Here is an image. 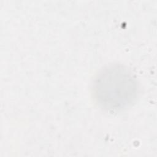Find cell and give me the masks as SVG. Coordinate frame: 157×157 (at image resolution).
<instances>
[{
	"label": "cell",
	"mask_w": 157,
	"mask_h": 157,
	"mask_svg": "<svg viewBox=\"0 0 157 157\" xmlns=\"http://www.w3.org/2000/svg\"><path fill=\"white\" fill-rule=\"evenodd\" d=\"M93 95L99 106L110 112L132 105L139 93L137 79L126 66L112 64L101 69L93 83Z\"/></svg>",
	"instance_id": "6da1fadb"
}]
</instances>
